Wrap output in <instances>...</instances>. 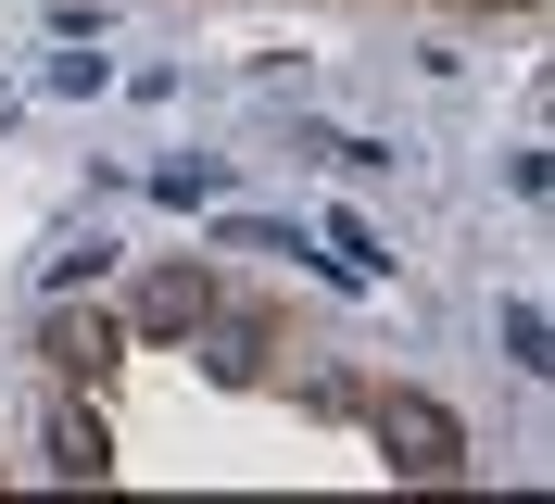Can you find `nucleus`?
I'll return each instance as SVG.
<instances>
[{
	"label": "nucleus",
	"instance_id": "nucleus-4",
	"mask_svg": "<svg viewBox=\"0 0 555 504\" xmlns=\"http://www.w3.org/2000/svg\"><path fill=\"white\" fill-rule=\"evenodd\" d=\"M102 467H114V454H102V416L64 403V416H51V479H102Z\"/></svg>",
	"mask_w": 555,
	"mask_h": 504
},
{
	"label": "nucleus",
	"instance_id": "nucleus-2",
	"mask_svg": "<svg viewBox=\"0 0 555 504\" xmlns=\"http://www.w3.org/2000/svg\"><path fill=\"white\" fill-rule=\"evenodd\" d=\"M38 353H51L64 378H102L114 353H127V328H114V315H51V328H38Z\"/></svg>",
	"mask_w": 555,
	"mask_h": 504
},
{
	"label": "nucleus",
	"instance_id": "nucleus-6",
	"mask_svg": "<svg viewBox=\"0 0 555 504\" xmlns=\"http://www.w3.org/2000/svg\"><path fill=\"white\" fill-rule=\"evenodd\" d=\"M228 253H304V240L278 228V215H228Z\"/></svg>",
	"mask_w": 555,
	"mask_h": 504
},
{
	"label": "nucleus",
	"instance_id": "nucleus-5",
	"mask_svg": "<svg viewBox=\"0 0 555 504\" xmlns=\"http://www.w3.org/2000/svg\"><path fill=\"white\" fill-rule=\"evenodd\" d=\"M505 353H518V366H555V328H543V302H505Z\"/></svg>",
	"mask_w": 555,
	"mask_h": 504
},
{
	"label": "nucleus",
	"instance_id": "nucleus-1",
	"mask_svg": "<svg viewBox=\"0 0 555 504\" xmlns=\"http://www.w3.org/2000/svg\"><path fill=\"white\" fill-rule=\"evenodd\" d=\"M366 429H379V454L404 479H454V467H467V429H454V403H429V391H379Z\"/></svg>",
	"mask_w": 555,
	"mask_h": 504
},
{
	"label": "nucleus",
	"instance_id": "nucleus-7",
	"mask_svg": "<svg viewBox=\"0 0 555 504\" xmlns=\"http://www.w3.org/2000/svg\"><path fill=\"white\" fill-rule=\"evenodd\" d=\"M152 190H165V202H215V165H203V152H190V165H152Z\"/></svg>",
	"mask_w": 555,
	"mask_h": 504
},
{
	"label": "nucleus",
	"instance_id": "nucleus-3",
	"mask_svg": "<svg viewBox=\"0 0 555 504\" xmlns=\"http://www.w3.org/2000/svg\"><path fill=\"white\" fill-rule=\"evenodd\" d=\"M203 315H215V277H203V266H165V277H152V290H139V328H152V340L203 328Z\"/></svg>",
	"mask_w": 555,
	"mask_h": 504
}]
</instances>
